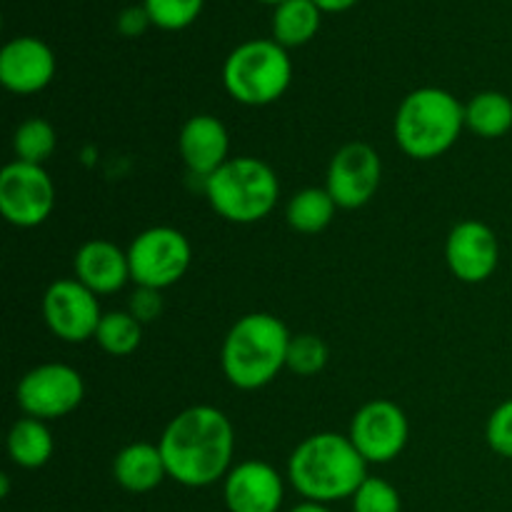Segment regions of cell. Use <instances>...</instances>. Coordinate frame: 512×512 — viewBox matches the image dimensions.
Here are the masks:
<instances>
[{
    "instance_id": "5",
    "label": "cell",
    "mask_w": 512,
    "mask_h": 512,
    "mask_svg": "<svg viewBox=\"0 0 512 512\" xmlns=\"http://www.w3.org/2000/svg\"><path fill=\"white\" fill-rule=\"evenodd\" d=\"M203 185L210 208L233 225L260 223L273 213L280 198L275 170L253 155L230 158Z\"/></svg>"
},
{
    "instance_id": "7",
    "label": "cell",
    "mask_w": 512,
    "mask_h": 512,
    "mask_svg": "<svg viewBox=\"0 0 512 512\" xmlns=\"http://www.w3.org/2000/svg\"><path fill=\"white\" fill-rule=\"evenodd\" d=\"M130 278L138 288L168 290L185 278L193 263L188 235L170 225H155L135 235L128 245Z\"/></svg>"
},
{
    "instance_id": "23",
    "label": "cell",
    "mask_w": 512,
    "mask_h": 512,
    "mask_svg": "<svg viewBox=\"0 0 512 512\" xmlns=\"http://www.w3.org/2000/svg\"><path fill=\"white\" fill-rule=\"evenodd\" d=\"M93 340L103 353L128 358L143 343V323H138L128 310H110L100 318Z\"/></svg>"
},
{
    "instance_id": "30",
    "label": "cell",
    "mask_w": 512,
    "mask_h": 512,
    "mask_svg": "<svg viewBox=\"0 0 512 512\" xmlns=\"http://www.w3.org/2000/svg\"><path fill=\"white\" fill-rule=\"evenodd\" d=\"M148 25H153V23H150L148 10L138 8V5H133V8H125L123 13H120V18H118L120 33L130 35V38H133V35L143 33V30L148 28Z\"/></svg>"
},
{
    "instance_id": "32",
    "label": "cell",
    "mask_w": 512,
    "mask_h": 512,
    "mask_svg": "<svg viewBox=\"0 0 512 512\" xmlns=\"http://www.w3.org/2000/svg\"><path fill=\"white\" fill-rule=\"evenodd\" d=\"M290 512H333V510H330L328 505H323V503H310V500H303V503L295 505V508Z\"/></svg>"
},
{
    "instance_id": "9",
    "label": "cell",
    "mask_w": 512,
    "mask_h": 512,
    "mask_svg": "<svg viewBox=\"0 0 512 512\" xmlns=\"http://www.w3.org/2000/svg\"><path fill=\"white\" fill-rule=\"evenodd\" d=\"M55 208V185L43 165L13 160L0 173V213L15 228H38Z\"/></svg>"
},
{
    "instance_id": "1",
    "label": "cell",
    "mask_w": 512,
    "mask_h": 512,
    "mask_svg": "<svg viewBox=\"0 0 512 512\" xmlns=\"http://www.w3.org/2000/svg\"><path fill=\"white\" fill-rule=\"evenodd\" d=\"M168 478L183 488H208L233 468L235 430L213 405H193L165 425L158 440Z\"/></svg>"
},
{
    "instance_id": "27",
    "label": "cell",
    "mask_w": 512,
    "mask_h": 512,
    "mask_svg": "<svg viewBox=\"0 0 512 512\" xmlns=\"http://www.w3.org/2000/svg\"><path fill=\"white\" fill-rule=\"evenodd\" d=\"M350 500H353V512H403V500L395 485L373 475H368V480L355 490Z\"/></svg>"
},
{
    "instance_id": "3",
    "label": "cell",
    "mask_w": 512,
    "mask_h": 512,
    "mask_svg": "<svg viewBox=\"0 0 512 512\" xmlns=\"http://www.w3.org/2000/svg\"><path fill=\"white\" fill-rule=\"evenodd\" d=\"M290 330L278 315L248 313L235 320L220 348L225 380L238 390H260L288 370Z\"/></svg>"
},
{
    "instance_id": "33",
    "label": "cell",
    "mask_w": 512,
    "mask_h": 512,
    "mask_svg": "<svg viewBox=\"0 0 512 512\" xmlns=\"http://www.w3.org/2000/svg\"><path fill=\"white\" fill-rule=\"evenodd\" d=\"M260 3H270V5H280V3H285V0H260Z\"/></svg>"
},
{
    "instance_id": "25",
    "label": "cell",
    "mask_w": 512,
    "mask_h": 512,
    "mask_svg": "<svg viewBox=\"0 0 512 512\" xmlns=\"http://www.w3.org/2000/svg\"><path fill=\"white\" fill-rule=\"evenodd\" d=\"M330 360V348L320 335L300 333L290 338L288 348V370L300 378H313L323 373Z\"/></svg>"
},
{
    "instance_id": "17",
    "label": "cell",
    "mask_w": 512,
    "mask_h": 512,
    "mask_svg": "<svg viewBox=\"0 0 512 512\" xmlns=\"http://www.w3.org/2000/svg\"><path fill=\"white\" fill-rule=\"evenodd\" d=\"M73 278L95 295H113L130 283L128 250L113 240L95 238L78 248L73 258Z\"/></svg>"
},
{
    "instance_id": "28",
    "label": "cell",
    "mask_w": 512,
    "mask_h": 512,
    "mask_svg": "<svg viewBox=\"0 0 512 512\" xmlns=\"http://www.w3.org/2000/svg\"><path fill=\"white\" fill-rule=\"evenodd\" d=\"M485 440L495 455L512 460V398L500 403L490 413L488 425H485Z\"/></svg>"
},
{
    "instance_id": "26",
    "label": "cell",
    "mask_w": 512,
    "mask_h": 512,
    "mask_svg": "<svg viewBox=\"0 0 512 512\" xmlns=\"http://www.w3.org/2000/svg\"><path fill=\"white\" fill-rule=\"evenodd\" d=\"M205 0H145L150 23L163 30H183L198 20Z\"/></svg>"
},
{
    "instance_id": "8",
    "label": "cell",
    "mask_w": 512,
    "mask_h": 512,
    "mask_svg": "<svg viewBox=\"0 0 512 512\" xmlns=\"http://www.w3.org/2000/svg\"><path fill=\"white\" fill-rule=\"evenodd\" d=\"M85 398V380L73 365L43 363L20 378L15 388L18 408L28 418L60 420L80 408Z\"/></svg>"
},
{
    "instance_id": "10",
    "label": "cell",
    "mask_w": 512,
    "mask_h": 512,
    "mask_svg": "<svg viewBox=\"0 0 512 512\" xmlns=\"http://www.w3.org/2000/svg\"><path fill=\"white\" fill-rule=\"evenodd\" d=\"M348 438L368 465L393 463L403 455L410 440V423L405 410L393 400H370L350 420Z\"/></svg>"
},
{
    "instance_id": "6",
    "label": "cell",
    "mask_w": 512,
    "mask_h": 512,
    "mask_svg": "<svg viewBox=\"0 0 512 512\" xmlns=\"http://www.w3.org/2000/svg\"><path fill=\"white\" fill-rule=\"evenodd\" d=\"M293 80L288 50L275 40H248L225 58L223 85L230 98L248 108H263L283 98Z\"/></svg>"
},
{
    "instance_id": "20",
    "label": "cell",
    "mask_w": 512,
    "mask_h": 512,
    "mask_svg": "<svg viewBox=\"0 0 512 512\" xmlns=\"http://www.w3.org/2000/svg\"><path fill=\"white\" fill-rule=\"evenodd\" d=\"M465 128L478 138L498 140L512 130V98L500 90H483L465 105Z\"/></svg>"
},
{
    "instance_id": "29",
    "label": "cell",
    "mask_w": 512,
    "mask_h": 512,
    "mask_svg": "<svg viewBox=\"0 0 512 512\" xmlns=\"http://www.w3.org/2000/svg\"><path fill=\"white\" fill-rule=\"evenodd\" d=\"M128 313L143 325L158 320L160 313H163V290L138 288V285H135V293L130 295Z\"/></svg>"
},
{
    "instance_id": "2",
    "label": "cell",
    "mask_w": 512,
    "mask_h": 512,
    "mask_svg": "<svg viewBox=\"0 0 512 512\" xmlns=\"http://www.w3.org/2000/svg\"><path fill=\"white\" fill-rule=\"evenodd\" d=\"M288 480L310 503H338L353 498L368 480V460L348 435L313 433L295 445L288 458Z\"/></svg>"
},
{
    "instance_id": "13",
    "label": "cell",
    "mask_w": 512,
    "mask_h": 512,
    "mask_svg": "<svg viewBox=\"0 0 512 512\" xmlns=\"http://www.w3.org/2000/svg\"><path fill=\"white\" fill-rule=\"evenodd\" d=\"M445 260L460 283H485L500 265L498 235L483 220H460L445 240Z\"/></svg>"
},
{
    "instance_id": "18",
    "label": "cell",
    "mask_w": 512,
    "mask_h": 512,
    "mask_svg": "<svg viewBox=\"0 0 512 512\" xmlns=\"http://www.w3.org/2000/svg\"><path fill=\"white\" fill-rule=\"evenodd\" d=\"M113 478L125 493L143 495L168 478L158 443H130L113 458Z\"/></svg>"
},
{
    "instance_id": "12",
    "label": "cell",
    "mask_w": 512,
    "mask_h": 512,
    "mask_svg": "<svg viewBox=\"0 0 512 512\" xmlns=\"http://www.w3.org/2000/svg\"><path fill=\"white\" fill-rule=\"evenodd\" d=\"M383 183V160L368 143H345L330 158L325 188L340 210L365 208Z\"/></svg>"
},
{
    "instance_id": "14",
    "label": "cell",
    "mask_w": 512,
    "mask_h": 512,
    "mask_svg": "<svg viewBox=\"0 0 512 512\" xmlns=\"http://www.w3.org/2000/svg\"><path fill=\"white\" fill-rule=\"evenodd\" d=\"M223 498L230 512H278L285 500L283 475L265 460H243L225 475Z\"/></svg>"
},
{
    "instance_id": "19",
    "label": "cell",
    "mask_w": 512,
    "mask_h": 512,
    "mask_svg": "<svg viewBox=\"0 0 512 512\" xmlns=\"http://www.w3.org/2000/svg\"><path fill=\"white\" fill-rule=\"evenodd\" d=\"M8 455L18 468L38 470L50 463L55 453V440L48 423L38 418H18L8 430Z\"/></svg>"
},
{
    "instance_id": "21",
    "label": "cell",
    "mask_w": 512,
    "mask_h": 512,
    "mask_svg": "<svg viewBox=\"0 0 512 512\" xmlns=\"http://www.w3.org/2000/svg\"><path fill=\"white\" fill-rule=\"evenodd\" d=\"M320 15L323 10L313 0H285L275 5L273 40L285 50L310 43L320 30Z\"/></svg>"
},
{
    "instance_id": "16",
    "label": "cell",
    "mask_w": 512,
    "mask_h": 512,
    "mask_svg": "<svg viewBox=\"0 0 512 512\" xmlns=\"http://www.w3.org/2000/svg\"><path fill=\"white\" fill-rule=\"evenodd\" d=\"M178 150L190 175L205 180L230 160V135L220 118L210 113L185 120L178 135Z\"/></svg>"
},
{
    "instance_id": "24",
    "label": "cell",
    "mask_w": 512,
    "mask_h": 512,
    "mask_svg": "<svg viewBox=\"0 0 512 512\" xmlns=\"http://www.w3.org/2000/svg\"><path fill=\"white\" fill-rule=\"evenodd\" d=\"M58 148V133L45 118H28L15 128L13 153L20 163L45 165V160Z\"/></svg>"
},
{
    "instance_id": "22",
    "label": "cell",
    "mask_w": 512,
    "mask_h": 512,
    "mask_svg": "<svg viewBox=\"0 0 512 512\" xmlns=\"http://www.w3.org/2000/svg\"><path fill=\"white\" fill-rule=\"evenodd\" d=\"M338 213V203L328 188H303L293 193V198L285 205V220L290 228L300 235H318L333 223Z\"/></svg>"
},
{
    "instance_id": "31",
    "label": "cell",
    "mask_w": 512,
    "mask_h": 512,
    "mask_svg": "<svg viewBox=\"0 0 512 512\" xmlns=\"http://www.w3.org/2000/svg\"><path fill=\"white\" fill-rule=\"evenodd\" d=\"M323 13H343V10L353 8L358 0H313Z\"/></svg>"
},
{
    "instance_id": "15",
    "label": "cell",
    "mask_w": 512,
    "mask_h": 512,
    "mask_svg": "<svg viewBox=\"0 0 512 512\" xmlns=\"http://www.w3.org/2000/svg\"><path fill=\"white\" fill-rule=\"evenodd\" d=\"M55 78V55L40 38H13L0 53V83L15 95H33Z\"/></svg>"
},
{
    "instance_id": "4",
    "label": "cell",
    "mask_w": 512,
    "mask_h": 512,
    "mask_svg": "<svg viewBox=\"0 0 512 512\" xmlns=\"http://www.w3.org/2000/svg\"><path fill=\"white\" fill-rule=\"evenodd\" d=\"M465 130V105L443 88L408 93L395 113L393 135L398 148L413 160H435L458 143Z\"/></svg>"
},
{
    "instance_id": "11",
    "label": "cell",
    "mask_w": 512,
    "mask_h": 512,
    "mask_svg": "<svg viewBox=\"0 0 512 512\" xmlns=\"http://www.w3.org/2000/svg\"><path fill=\"white\" fill-rule=\"evenodd\" d=\"M43 320L50 333L63 343H85L95 338L100 318L98 295L75 278H60L48 285L43 295Z\"/></svg>"
}]
</instances>
